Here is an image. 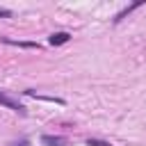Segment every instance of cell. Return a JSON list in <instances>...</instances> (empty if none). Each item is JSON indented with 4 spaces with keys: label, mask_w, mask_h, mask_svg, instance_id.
I'll return each mask as SVG.
<instances>
[{
    "label": "cell",
    "mask_w": 146,
    "mask_h": 146,
    "mask_svg": "<svg viewBox=\"0 0 146 146\" xmlns=\"http://www.w3.org/2000/svg\"><path fill=\"white\" fill-rule=\"evenodd\" d=\"M14 146H27V141H21V144H14Z\"/></svg>",
    "instance_id": "obj_7"
},
{
    "label": "cell",
    "mask_w": 146,
    "mask_h": 146,
    "mask_svg": "<svg viewBox=\"0 0 146 146\" xmlns=\"http://www.w3.org/2000/svg\"><path fill=\"white\" fill-rule=\"evenodd\" d=\"M0 105H5V107H9V110H14V112H21V114H25V107H23L21 103H16V100H11L9 96H5L2 91H0Z\"/></svg>",
    "instance_id": "obj_2"
},
{
    "label": "cell",
    "mask_w": 146,
    "mask_h": 146,
    "mask_svg": "<svg viewBox=\"0 0 146 146\" xmlns=\"http://www.w3.org/2000/svg\"><path fill=\"white\" fill-rule=\"evenodd\" d=\"M71 39V34L68 32H55V34H50V46H62V43H66Z\"/></svg>",
    "instance_id": "obj_3"
},
{
    "label": "cell",
    "mask_w": 146,
    "mask_h": 146,
    "mask_svg": "<svg viewBox=\"0 0 146 146\" xmlns=\"http://www.w3.org/2000/svg\"><path fill=\"white\" fill-rule=\"evenodd\" d=\"M41 144H43V146H66V137H59V135H43V137H41Z\"/></svg>",
    "instance_id": "obj_1"
},
{
    "label": "cell",
    "mask_w": 146,
    "mask_h": 146,
    "mask_svg": "<svg viewBox=\"0 0 146 146\" xmlns=\"http://www.w3.org/2000/svg\"><path fill=\"white\" fill-rule=\"evenodd\" d=\"M87 144H89V146H112L110 141H103V139H94V137H91V139H87Z\"/></svg>",
    "instance_id": "obj_5"
},
{
    "label": "cell",
    "mask_w": 146,
    "mask_h": 146,
    "mask_svg": "<svg viewBox=\"0 0 146 146\" xmlns=\"http://www.w3.org/2000/svg\"><path fill=\"white\" fill-rule=\"evenodd\" d=\"M139 5H141V2H132V5H130V7H125V9H123V11H119V14H116V18H114V21H116V23H119V21H121V18H123V16H125V14H130V11H132V9H137V7H139Z\"/></svg>",
    "instance_id": "obj_4"
},
{
    "label": "cell",
    "mask_w": 146,
    "mask_h": 146,
    "mask_svg": "<svg viewBox=\"0 0 146 146\" xmlns=\"http://www.w3.org/2000/svg\"><path fill=\"white\" fill-rule=\"evenodd\" d=\"M9 14H11L9 9H2V7H0V16H9Z\"/></svg>",
    "instance_id": "obj_6"
}]
</instances>
